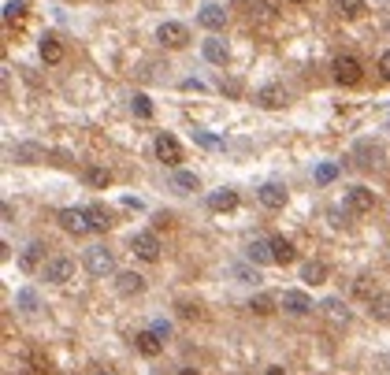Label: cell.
<instances>
[{"instance_id": "obj_24", "label": "cell", "mask_w": 390, "mask_h": 375, "mask_svg": "<svg viewBox=\"0 0 390 375\" xmlns=\"http://www.w3.org/2000/svg\"><path fill=\"white\" fill-rule=\"evenodd\" d=\"M301 279H305L308 286H320L323 279H327V268H323L320 260H308V264L301 268Z\"/></svg>"}, {"instance_id": "obj_7", "label": "cell", "mask_w": 390, "mask_h": 375, "mask_svg": "<svg viewBox=\"0 0 390 375\" xmlns=\"http://www.w3.org/2000/svg\"><path fill=\"white\" fill-rule=\"evenodd\" d=\"M156 156H160V164H168V168H178V164H183V145H178V138L156 134Z\"/></svg>"}, {"instance_id": "obj_39", "label": "cell", "mask_w": 390, "mask_h": 375, "mask_svg": "<svg viewBox=\"0 0 390 375\" xmlns=\"http://www.w3.org/2000/svg\"><path fill=\"white\" fill-rule=\"evenodd\" d=\"M153 331H156L160 338H164V342H168V335H171V327H168V323H164V320H156V323H153Z\"/></svg>"}, {"instance_id": "obj_31", "label": "cell", "mask_w": 390, "mask_h": 375, "mask_svg": "<svg viewBox=\"0 0 390 375\" xmlns=\"http://www.w3.org/2000/svg\"><path fill=\"white\" fill-rule=\"evenodd\" d=\"M130 108H134V116H141V119H149L153 116V101L145 93H134V101H130Z\"/></svg>"}, {"instance_id": "obj_27", "label": "cell", "mask_w": 390, "mask_h": 375, "mask_svg": "<svg viewBox=\"0 0 390 375\" xmlns=\"http://www.w3.org/2000/svg\"><path fill=\"white\" fill-rule=\"evenodd\" d=\"M171 186H175L178 193H193L201 183H197V175H193V171H178V175L171 178Z\"/></svg>"}, {"instance_id": "obj_11", "label": "cell", "mask_w": 390, "mask_h": 375, "mask_svg": "<svg viewBox=\"0 0 390 375\" xmlns=\"http://www.w3.org/2000/svg\"><path fill=\"white\" fill-rule=\"evenodd\" d=\"M116 290L123 293V298H138V293H145V275H138V271H119V275H116Z\"/></svg>"}, {"instance_id": "obj_3", "label": "cell", "mask_w": 390, "mask_h": 375, "mask_svg": "<svg viewBox=\"0 0 390 375\" xmlns=\"http://www.w3.org/2000/svg\"><path fill=\"white\" fill-rule=\"evenodd\" d=\"M342 205H346V212H353V216H368L372 205H376V193H372L368 186H350Z\"/></svg>"}, {"instance_id": "obj_10", "label": "cell", "mask_w": 390, "mask_h": 375, "mask_svg": "<svg viewBox=\"0 0 390 375\" xmlns=\"http://www.w3.org/2000/svg\"><path fill=\"white\" fill-rule=\"evenodd\" d=\"M45 241H30V246L23 249V256H19V268L30 275V271H38V268H45Z\"/></svg>"}, {"instance_id": "obj_9", "label": "cell", "mask_w": 390, "mask_h": 375, "mask_svg": "<svg viewBox=\"0 0 390 375\" xmlns=\"http://www.w3.org/2000/svg\"><path fill=\"white\" fill-rule=\"evenodd\" d=\"M156 38L164 41L168 48H186V45H190V30H186L183 23H160Z\"/></svg>"}, {"instance_id": "obj_17", "label": "cell", "mask_w": 390, "mask_h": 375, "mask_svg": "<svg viewBox=\"0 0 390 375\" xmlns=\"http://www.w3.org/2000/svg\"><path fill=\"white\" fill-rule=\"evenodd\" d=\"M134 346H138L145 357H156L160 349H164V338H160V335L149 327V331H138V335H134Z\"/></svg>"}, {"instance_id": "obj_21", "label": "cell", "mask_w": 390, "mask_h": 375, "mask_svg": "<svg viewBox=\"0 0 390 375\" xmlns=\"http://www.w3.org/2000/svg\"><path fill=\"white\" fill-rule=\"evenodd\" d=\"M368 312H372V320L390 323V293H376V298L368 301Z\"/></svg>"}, {"instance_id": "obj_4", "label": "cell", "mask_w": 390, "mask_h": 375, "mask_svg": "<svg viewBox=\"0 0 390 375\" xmlns=\"http://www.w3.org/2000/svg\"><path fill=\"white\" fill-rule=\"evenodd\" d=\"M130 253L153 264V260H160V238L153 231H138L134 238H130Z\"/></svg>"}, {"instance_id": "obj_6", "label": "cell", "mask_w": 390, "mask_h": 375, "mask_svg": "<svg viewBox=\"0 0 390 375\" xmlns=\"http://www.w3.org/2000/svg\"><path fill=\"white\" fill-rule=\"evenodd\" d=\"M335 82H342V86H357V82H361V60H357V56H338L335 60Z\"/></svg>"}, {"instance_id": "obj_15", "label": "cell", "mask_w": 390, "mask_h": 375, "mask_svg": "<svg viewBox=\"0 0 390 375\" xmlns=\"http://www.w3.org/2000/svg\"><path fill=\"white\" fill-rule=\"evenodd\" d=\"M201 48H205V60H208V63H220V67H223V63L231 60V48H227V41H223V38H216V34L208 38Z\"/></svg>"}, {"instance_id": "obj_42", "label": "cell", "mask_w": 390, "mask_h": 375, "mask_svg": "<svg viewBox=\"0 0 390 375\" xmlns=\"http://www.w3.org/2000/svg\"><path fill=\"white\" fill-rule=\"evenodd\" d=\"M264 375H286V371H283V368H268Z\"/></svg>"}, {"instance_id": "obj_14", "label": "cell", "mask_w": 390, "mask_h": 375, "mask_svg": "<svg viewBox=\"0 0 390 375\" xmlns=\"http://www.w3.org/2000/svg\"><path fill=\"white\" fill-rule=\"evenodd\" d=\"M290 101V93L283 86H264V89H256V104L260 108H286Z\"/></svg>"}, {"instance_id": "obj_43", "label": "cell", "mask_w": 390, "mask_h": 375, "mask_svg": "<svg viewBox=\"0 0 390 375\" xmlns=\"http://www.w3.org/2000/svg\"><path fill=\"white\" fill-rule=\"evenodd\" d=\"M290 4H305V0H290Z\"/></svg>"}, {"instance_id": "obj_1", "label": "cell", "mask_w": 390, "mask_h": 375, "mask_svg": "<svg viewBox=\"0 0 390 375\" xmlns=\"http://www.w3.org/2000/svg\"><path fill=\"white\" fill-rule=\"evenodd\" d=\"M86 271L93 275V279H108V275L116 271V256H112V249H104V246L86 249Z\"/></svg>"}, {"instance_id": "obj_41", "label": "cell", "mask_w": 390, "mask_h": 375, "mask_svg": "<svg viewBox=\"0 0 390 375\" xmlns=\"http://www.w3.org/2000/svg\"><path fill=\"white\" fill-rule=\"evenodd\" d=\"M178 375H201L197 368H183V371H178Z\"/></svg>"}, {"instance_id": "obj_19", "label": "cell", "mask_w": 390, "mask_h": 375, "mask_svg": "<svg viewBox=\"0 0 390 375\" xmlns=\"http://www.w3.org/2000/svg\"><path fill=\"white\" fill-rule=\"evenodd\" d=\"M246 256L253 260V264H275V253H271V238L264 241V238H256V241H249V249H246Z\"/></svg>"}, {"instance_id": "obj_20", "label": "cell", "mask_w": 390, "mask_h": 375, "mask_svg": "<svg viewBox=\"0 0 390 375\" xmlns=\"http://www.w3.org/2000/svg\"><path fill=\"white\" fill-rule=\"evenodd\" d=\"M208 208H212V212H234L238 208V193L234 190H220V193L208 197Z\"/></svg>"}, {"instance_id": "obj_8", "label": "cell", "mask_w": 390, "mask_h": 375, "mask_svg": "<svg viewBox=\"0 0 390 375\" xmlns=\"http://www.w3.org/2000/svg\"><path fill=\"white\" fill-rule=\"evenodd\" d=\"M279 305L286 308L290 316H308L313 312V298H308V293H301V290H283V298H279Z\"/></svg>"}, {"instance_id": "obj_32", "label": "cell", "mask_w": 390, "mask_h": 375, "mask_svg": "<svg viewBox=\"0 0 390 375\" xmlns=\"http://www.w3.org/2000/svg\"><path fill=\"white\" fill-rule=\"evenodd\" d=\"M193 141H197L201 149H223V138L208 134V130H193Z\"/></svg>"}, {"instance_id": "obj_16", "label": "cell", "mask_w": 390, "mask_h": 375, "mask_svg": "<svg viewBox=\"0 0 390 375\" xmlns=\"http://www.w3.org/2000/svg\"><path fill=\"white\" fill-rule=\"evenodd\" d=\"M271 253H275V264H294V260H298V249H294V241H290V238H271Z\"/></svg>"}, {"instance_id": "obj_45", "label": "cell", "mask_w": 390, "mask_h": 375, "mask_svg": "<svg viewBox=\"0 0 390 375\" xmlns=\"http://www.w3.org/2000/svg\"><path fill=\"white\" fill-rule=\"evenodd\" d=\"M101 375H104V371H101Z\"/></svg>"}, {"instance_id": "obj_18", "label": "cell", "mask_w": 390, "mask_h": 375, "mask_svg": "<svg viewBox=\"0 0 390 375\" xmlns=\"http://www.w3.org/2000/svg\"><path fill=\"white\" fill-rule=\"evenodd\" d=\"M197 19H201L205 30H212V34H216V30H223V23H227V11H223L220 4H205Z\"/></svg>"}, {"instance_id": "obj_44", "label": "cell", "mask_w": 390, "mask_h": 375, "mask_svg": "<svg viewBox=\"0 0 390 375\" xmlns=\"http://www.w3.org/2000/svg\"><path fill=\"white\" fill-rule=\"evenodd\" d=\"M386 34H390V23H386Z\"/></svg>"}, {"instance_id": "obj_25", "label": "cell", "mask_w": 390, "mask_h": 375, "mask_svg": "<svg viewBox=\"0 0 390 375\" xmlns=\"http://www.w3.org/2000/svg\"><path fill=\"white\" fill-rule=\"evenodd\" d=\"M335 11L346 15V19H361V15H364V0H335Z\"/></svg>"}, {"instance_id": "obj_23", "label": "cell", "mask_w": 390, "mask_h": 375, "mask_svg": "<svg viewBox=\"0 0 390 375\" xmlns=\"http://www.w3.org/2000/svg\"><path fill=\"white\" fill-rule=\"evenodd\" d=\"M86 219H90L93 231H108V227H112L108 208H101V205H90V208H86Z\"/></svg>"}, {"instance_id": "obj_22", "label": "cell", "mask_w": 390, "mask_h": 375, "mask_svg": "<svg viewBox=\"0 0 390 375\" xmlns=\"http://www.w3.org/2000/svg\"><path fill=\"white\" fill-rule=\"evenodd\" d=\"M41 60H45V63H60V60H63V45H60V38H53V34H45V38H41Z\"/></svg>"}, {"instance_id": "obj_33", "label": "cell", "mask_w": 390, "mask_h": 375, "mask_svg": "<svg viewBox=\"0 0 390 375\" xmlns=\"http://www.w3.org/2000/svg\"><path fill=\"white\" fill-rule=\"evenodd\" d=\"M249 11L264 15V19H271L275 11H279V0H249Z\"/></svg>"}, {"instance_id": "obj_28", "label": "cell", "mask_w": 390, "mask_h": 375, "mask_svg": "<svg viewBox=\"0 0 390 375\" xmlns=\"http://www.w3.org/2000/svg\"><path fill=\"white\" fill-rule=\"evenodd\" d=\"M23 15H26L23 0H8V4H4V23H8V26H11V23H23Z\"/></svg>"}, {"instance_id": "obj_12", "label": "cell", "mask_w": 390, "mask_h": 375, "mask_svg": "<svg viewBox=\"0 0 390 375\" xmlns=\"http://www.w3.org/2000/svg\"><path fill=\"white\" fill-rule=\"evenodd\" d=\"M256 197H260V205H264V208L279 212V208L286 205V190H283L279 183H264V186L256 190Z\"/></svg>"}, {"instance_id": "obj_13", "label": "cell", "mask_w": 390, "mask_h": 375, "mask_svg": "<svg viewBox=\"0 0 390 375\" xmlns=\"http://www.w3.org/2000/svg\"><path fill=\"white\" fill-rule=\"evenodd\" d=\"M320 312L327 316V323H335V327H346V323H350V308H346V301H338V298H327L320 305Z\"/></svg>"}, {"instance_id": "obj_37", "label": "cell", "mask_w": 390, "mask_h": 375, "mask_svg": "<svg viewBox=\"0 0 390 375\" xmlns=\"http://www.w3.org/2000/svg\"><path fill=\"white\" fill-rule=\"evenodd\" d=\"M335 175H338V164H320L316 168V183H331Z\"/></svg>"}, {"instance_id": "obj_34", "label": "cell", "mask_w": 390, "mask_h": 375, "mask_svg": "<svg viewBox=\"0 0 390 375\" xmlns=\"http://www.w3.org/2000/svg\"><path fill=\"white\" fill-rule=\"evenodd\" d=\"M38 156H41L38 145H15V160H19V164H34Z\"/></svg>"}, {"instance_id": "obj_26", "label": "cell", "mask_w": 390, "mask_h": 375, "mask_svg": "<svg viewBox=\"0 0 390 375\" xmlns=\"http://www.w3.org/2000/svg\"><path fill=\"white\" fill-rule=\"evenodd\" d=\"M86 183L93 190H104V186H112V171L108 168H86Z\"/></svg>"}, {"instance_id": "obj_2", "label": "cell", "mask_w": 390, "mask_h": 375, "mask_svg": "<svg viewBox=\"0 0 390 375\" xmlns=\"http://www.w3.org/2000/svg\"><path fill=\"white\" fill-rule=\"evenodd\" d=\"M41 275H45V283L63 286V283L75 279V260H71V256H53V260H45Z\"/></svg>"}, {"instance_id": "obj_35", "label": "cell", "mask_w": 390, "mask_h": 375, "mask_svg": "<svg viewBox=\"0 0 390 375\" xmlns=\"http://www.w3.org/2000/svg\"><path fill=\"white\" fill-rule=\"evenodd\" d=\"M357 156H364L361 164H364V168H372V164L379 160V145H368V141H361V145H357Z\"/></svg>"}, {"instance_id": "obj_30", "label": "cell", "mask_w": 390, "mask_h": 375, "mask_svg": "<svg viewBox=\"0 0 390 375\" xmlns=\"http://www.w3.org/2000/svg\"><path fill=\"white\" fill-rule=\"evenodd\" d=\"M353 293H357V298H364V301H372V298H376V286L368 283V275H357V279H353Z\"/></svg>"}, {"instance_id": "obj_29", "label": "cell", "mask_w": 390, "mask_h": 375, "mask_svg": "<svg viewBox=\"0 0 390 375\" xmlns=\"http://www.w3.org/2000/svg\"><path fill=\"white\" fill-rule=\"evenodd\" d=\"M249 308L256 316H271L275 312V298H268V293H256V298L249 301Z\"/></svg>"}, {"instance_id": "obj_40", "label": "cell", "mask_w": 390, "mask_h": 375, "mask_svg": "<svg viewBox=\"0 0 390 375\" xmlns=\"http://www.w3.org/2000/svg\"><path fill=\"white\" fill-rule=\"evenodd\" d=\"M379 71H383V78L390 82V53H383V56H379Z\"/></svg>"}, {"instance_id": "obj_5", "label": "cell", "mask_w": 390, "mask_h": 375, "mask_svg": "<svg viewBox=\"0 0 390 375\" xmlns=\"http://www.w3.org/2000/svg\"><path fill=\"white\" fill-rule=\"evenodd\" d=\"M60 227H63L71 238H82V234L93 231L90 219H86V208H63V212H60Z\"/></svg>"}, {"instance_id": "obj_38", "label": "cell", "mask_w": 390, "mask_h": 375, "mask_svg": "<svg viewBox=\"0 0 390 375\" xmlns=\"http://www.w3.org/2000/svg\"><path fill=\"white\" fill-rule=\"evenodd\" d=\"M223 93H227V97H238V93H242V82H234V78H227V82H223Z\"/></svg>"}, {"instance_id": "obj_36", "label": "cell", "mask_w": 390, "mask_h": 375, "mask_svg": "<svg viewBox=\"0 0 390 375\" xmlns=\"http://www.w3.org/2000/svg\"><path fill=\"white\" fill-rule=\"evenodd\" d=\"M15 301H19L23 312H38V293L34 290H19V298H15Z\"/></svg>"}]
</instances>
